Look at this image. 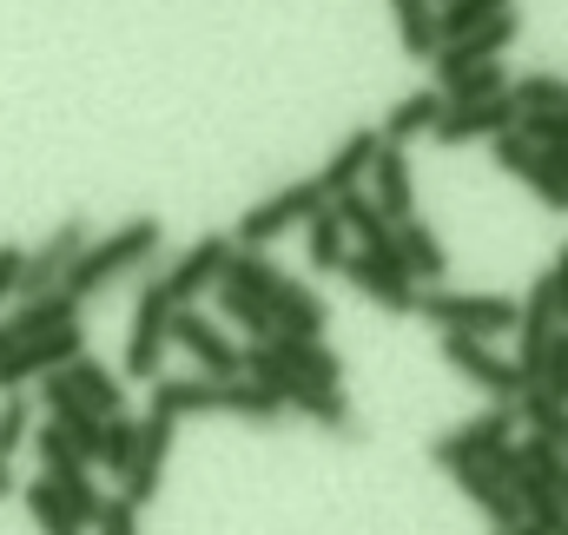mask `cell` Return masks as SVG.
Segmentation results:
<instances>
[{
  "label": "cell",
  "instance_id": "cell-1",
  "mask_svg": "<svg viewBox=\"0 0 568 535\" xmlns=\"http://www.w3.org/2000/svg\"><path fill=\"white\" fill-rule=\"evenodd\" d=\"M159 245H165V219L140 212V219L113 225L106 239H93V245L73 259V271H67V284H60V291H67L73 304H87V297H100L106 284H120V277L145 271L152 259H159Z\"/></svg>",
  "mask_w": 568,
  "mask_h": 535
},
{
  "label": "cell",
  "instance_id": "cell-2",
  "mask_svg": "<svg viewBox=\"0 0 568 535\" xmlns=\"http://www.w3.org/2000/svg\"><path fill=\"white\" fill-rule=\"evenodd\" d=\"M516 436H523L516 403H489V410H476V416H463V423L436 430V436H429V463H443V470L496 463V470H503V456L516 450Z\"/></svg>",
  "mask_w": 568,
  "mask_h": 535
},
{
  "label": "cell",
  "instance_id": "cell-3",
  "mask_svg": "<svg viewBox=\"0 0 568 535\" xmlns=\"http://www.w3.org/2000/svg\"><path fill=\"white\" fill-rule=\"evenodd\" d=\"M417 317L436 331L489 344L496 331H516V297H503V291H417Z\"/></svg>",
  "mask_w": 568,
  "mask_h": 535
},
{
  "label": "cell",
  "instance_id": "cell-4",
  "mask_svg": "<svg viewBox=\"0 0 568 535\" xmlns=\"http://www.w3.org/2000/svg\"><path fill=\"white\" fill-rule=\"evenodd\" d=\"M40 403H47V416L53 410H87V416H120L126 410V384L100 364V357H73V364H60L53 377H40Z\"/></svg>",
  "mask_w": 568,
  "mask_h": 535
},
{
  "label": "cell",
  "instance_id": "cell-5",
  "mask_svg": "<svg viewBox=\"0 0 568 535\" xmlns=\"http://www.w3.org/2000/svg\"><path fill=\"white\" fill-rule=\"evenodd\" d=\"M317 205H324L317 179H291V185H278L272 199H258V205H245V212H239L232 245H239V252H265V245H272V239H284L291 225H304Z\"/></svg>",
  "mask_w": 568,
  "mask_h": 535
},
{
  "label": "cell",
  "instance_id": "cell-6",
  "mask_svg": "<svg viewBox=\"0 0 568 535\" xmlns=\"http://www.w3.org/2000/svg\"><path fill=\"white\" fill-rule=\"evenodd\" d=\"M165 351H185L192 364H199V377H212V384H232L239 377V357H245V344H232V331L219 324V317H205V311H172V324H165Z\"/></svg>",
  "mask_w": 568,
  "mask_h": 535
},
{
  "label": "cell",
  "instance_id": "cell-7",
  "mask_svg": "<svg viewBox=\"0 0 568 535\" xmlns=\"http://www.w3.org/2000/svg\"><path fill=\"white\" fill-rule=\"evenodd\" d=\"M436 351H443V364L456 371V377H469L476 391H489L496 403H516L529 384H523V371H516V357H503L496 344H483V337H456V331H436Z\"/></svg>",
  "mask_w": 568,
  "mask_h": 535
},
{
  "label": "cell",
  "instance_id": "cell-8",
  "mask_svg": "<svg viewBox=\"0 0 568 535\" xmlns=\"http://www.w3.org/2000/svg\"><path fill=\"white\" fill-rule=\"evenodd\" d=\"M165 324H172V297L159 277H140V297H133V331H126V377L152 384L165 377Z\"/></svg>",
  "mask_w": 568,
  "mask_h": 535
},
{
  "label": "cell",
  "instance_id": "cell-9",
  "mask_svg": "<svg viewBox=\"0 0 568 535\" xmlns=\"http://www.w3.org/2000/svg\"><path fill=\"white\" fill-rule=\"evenodd\" d=\"M516 33H523V13H516V7H503L496 20H483V27H469L463 40L436 47V53H429L436 87H443V80H456V73H469V67H496V60L516 47Z\"/></svg>",
  "mask_w": 568,
  "mask_h": 535
},
{
  "label": "cell",
  "instance_id": "cell-10",
  "mask_svg": "<svg viewBox=\"0 0 568 535\" xmlns=\"http://www.w3.org/2000/svg\"><path fill=\"white\" fill-rule=\"evenodd\" d=\"M73 357H87V331H80V324L47 331V337H27V344H13V351L0 357V391L13 397V391H27V384L53 377L60 364H73Z\"/></svg>",
  "mask_w": 568,
  "mask_h": 535
},
{
  "label": "cell",
  "instance_id": "cell-11",
  "mask_svg": "<svg viewBox=\"0 0 568 535\" xmlns=\"http://www.w3.org/2000/svg\"><path fill=\"white\" fill-rule=\"evenodd\" d=\"M93 245V225L73 212V219H60L40 245H27V265H20V297H33V291H53V284H67V271L73 259Z\"/></svg>",
  "mask_w": 568,
  "mask_h": 535
},
{
  "label": "cell",
  "instance_id": "cell-12",
  "mask_svg": "<svg viewBox=\"0 0 568 535\" xmlns=\"http://www.w3.org/2000/svg\"><path fill=\"white\" fill-rule=\"evenodd\" d=\"M344 277H351L371 304H384L390 317H417V291H424V284L404 271L397 252H351V259H344Z\"/></svg>",
  "mask_w": 568,
  "mask_h": 535
},
{
  "label": "cell",
  "instance_id": "cell-13",
  "mask_svg": "<svg viewBox=\"0 0 568 535\" xmlns=\"http://www.w3.org/2000/svg\"><path fill=\"white\" fill-rule=\"evenodd\" d=\"M225 259H232V239H225V232H205V239H192L172 265L159 271V284H165L172 311H185L199 291H212V284H219V271H225Z\"/></svg>",
  "mask_w": 568,
  "mask_h": 535
},
{
  "label": "cell",
  "instance_id": "cell-14",
  "mask_svg": "<svg viewBox=\"0 0 568 535\" xmlns=\"http://www.w3.org/2000/svg\"><path fill=\"white\" fill-rule=\"evenodd\" d=\"M172 436H179V423H165V416H152V410L140 416V443H133V463H126V476H120V483H126L120 496H126L133 509H145V503L159 496V476H165Z\"/></svg>",
  "mask_w": 568,
  "mask_h": 535
},
{
  "label": "cell",
  "instance_id": "cell-15",
  "mask_svg": "<svg viewBox=\"0 0 568 535\" xmlns=\"http://www.w3.org/2000/svg\"><path fill=\"white\" fill-rule=\"evenodd\" d=\"M265 311H272V331H278V337H324V324H331V304H324L304 277H291V271L272 284Z\"/></svg>",
  "mask_w": 568,
  "mask_h": 535
},
{
  "label": "cell",
  "instance_id": "cell-16",
  "mask_svg": "<svg viewBox=\"0 0 568 535\" xmlns=\"http://www.w3.org/2000/svg\"><path fill=\"white\" fill-rule=\"evenodd\" d=\"M371 199H377V212L390 219V225H404V219H417V179H410V159H404V145H384L377 139V159H371Z\"/></svg>",
  "mask_w": 568,
  "mask_h": 535
},
{
  "label": "cell",
  "instance_id": "cell-17",
  "mask_svg": "<svg viewBox=\"0 0 568 535\" xmlns=\"http://www.w3.org/2000/svg\"><path fill=\"white\" fill-rule=\"evenodd\" d=\"M265 351H272V364H278L284 377H297V384H324V391H344V357H337L324 337H272Z\"/></svg>",
  "mask_w": 568,
  "mask_h": 535
},
{
  "label": "cell",
  "instance_id": "cell-18",
  "mask_svg": "<svg viewBox=\"0 0 568 535\" xmlns=\"http://www.w3.org/2000/svg\"><path fill=\"white\" fill-rule=\"evenodd\" d=\"M509 127H516V107H509V93H496L476 107H443V120L429 133H436V145H469V139H496Z\"/></svg>",
  "mask_w": 568,
  "mask_h": 535
},
{
  "label": "cell",
  "instance_id": "cell-19",
  "mask_svg": "<svg viewBox=\"0 0 568 535\" xmlns=\"http://www.w3.org/2000/svg\"><path fill=\"white\" fill-rule=\"evenodd\" d=\"M371 159H377V127H357V133H344L337 145H331L324 172H311V179H317L324 199H337V192H357V185H364Z\"/></svg>",
  "mask_w": 568,
  "mask_h": 535
},
{
  "label": "cell",
  "instance_id": "cell-20",
  "mask_svg": "<svg viewBox=\"0 0 568 535\" xmlns=\"http://www.w3.org/2000/svg\"><path fill=\"white\" fill-rule=\"evenodd\" d=\"M390 252L404 259V271L429 284V291H443V277H449V252H443V239L429 232L424 219H404V225H390Z\"/></svg>",
  "mask_w": 568,
  "mask_h": 535
},
{
  "label": "cell",
  "instance_id": "cell-21",
  "mask_svg": "<svg viewBox=\"0 0 568 535\" xmlns=\"http://www.w3.org/2000/svg\"><path fill=\"white\" fill-rule=\"evenodd\" d=\"M456 483H463V496L496 523V529H516L523 523V509H516V489H509V476L496 470V463H463V470H449Z\"/></svg>",
  "mask_w": 568,
  "mask_h": 535
},
{
  "label": "cell",
  "instance_id": "cell-22",
  "mask_svg": "<svg viewBox=\"0 0 568 535\" xmlns=\"http://www.w3.org/2000/svg\"><path fill=\"white\" fill-rule=\"evenodd\" d=\"M152 416L185 423V416H219V384L212 377H152Z\"/></svg>",
  "mask_w": 568,
  "mask_h": 535
},
{
  "label": "cell",
  "instance_id": "cell-23",
  "mask_svg": "<svg viewBox=\"0 0 568 535\" xmlns=\"http://www.w3.org/2000/svg\"><path fill=\"white\" fill-rule=\"evenodd\" d=\"M331 212H337L344 239H357V252H390V219L377 212V199H371L364 185H357V192H337Z\"/></svg>",
  "mask_w": 568,
  "mask_h": 535
},
{
  "label": "cell",
  "instance_id": "cell-24",
  "mask_svg": "<svg viewBox=\"0 0 568 535\" xmlns=\"http://www.w3.org/2000/svg\"><path fill=\"white\" fill-rule=\"evenodd\" d=\"M436 120H443V93H436V87H417V93H404V100L377 120V139H384V145H410V139L429 133Z\"/></svg>",
  "mask_w": 568,
  "mask_h": 535
},
{
  "label": "cell",
  "instance_id": "cell-25",
  "mask_svg": "<svg viewBox=\"0 0 568 535\" xmlns=\"http://www.w3.org/2000/svg\"><path fill=\"white\" fill-rule=\"evenodd\" d=\"M304 259H311V271H344V259H351V239H344V225H337L331 199L304 219Z\"/></svg>",
  "mask_w": 568,
  "mask_h": 535
},
{
  "label": "cell",
  "instance_id": "cell-26",
  "mask_svg": "<svg viewBox=\"0 0 568 535\" xmlns=\"http://www.w3.org/2000/svg\"><path fill=\"white\" fill-rule=\"evenodd\" d=\"M516 179H523L549 212H568V152H536V145H529V159L516 165Z\"/></svg>",
  "mask_w": 568,
  "mask_h": 535
},
{
  "label": "cell",
  "instance_id": "cell-27",
  "mask_svg": "<svg viewBox=\"0 0 568 535\" xmlns=\"http://www.w3.org/2000/svg\"><path fill=\"white\" fill-rule=\"evenodd\" d=\"M516 423H529L536 443H549V450L568 456V403H549L542 391H523V397H516Z\"/></svg>",
  "mask_w": 568,
  "mask_h": 535
},
{
  "label": "cell",
  "instance_id": "cell-28",
  "mask_svg": "<svg viewBox=\"0 0 568 535\" xmlns=\"http://www.w3.org/2000/svg\"><path fill=\"white\" fill-rule=\"evenodd\" d=\"M212 291H219V311H225V324H239L252 344H272V337H278V331H272V311H265L252 291H239V284H225V277H219Z\"/></svg>",
  "mask_w": 568,
  "mask_h": 535
},
{
  "label": "cell",
  "instance_id": "cell-29",
  "mask_svg": "<svg viewBox=\"0 0 568 535\" xmlns=\"http://www.w3.org/2000/svg\"><path fill=\"white\" fill-rule=\"evenodd\" d=\"M47 483H53V496L67 503L73 529H80V535L93 529V516H100V503H106V496H100V483H93V470H60V476H47Z\"/></svg>",
  "mask_w": 568,
  "mask_h": 535
},
{
  "label": "cell",
  "instance_id": "cell-30",
  "mask_svg": "<svg viewBox=\"0 0 568 535\" xmlns=\"http://www.w3.org/2000/svg\"><path fill=\"white\" fill-rule=\"evenodd\" d=\"M562 93L568 80L562 73H523V80H509V107H516V120H529V113H562Z\"/></svg>",
  "mask_w": 568,
  "mask_h": 535
},
{
  "label": "cell",
  "instance_id": "cell-31",
  "mask_svg": "<svg viewBox=\"0 0 568 535\" xmlns=\"http://www.w3.org/2000/svg\"><path fill=\"white\" fill-rule=\"evenodd\" d=\"M390 20H397V40H404L410 60L436 53V7L429 0H390Z\"/></svg>",
  "mask_w": 568,
  "mask_h": 535
},
{
  "label": "cell",
  "instance_id": "cell-32",
  "mask_svg": "<svg viewBox=\"0 0 568 535\" xmlns=\"http://www.w3.org/2000/svg\"><path fill=\"white\" fill-rule=\"evenodd\" d=\"M436 93H443V107H476V100H496V93H509V67H503V60H496V67H469V73L443 80Z\"/></svg>",
  "mask_w": 568,
  "mask_h": 535
},
{
  "label": "cell",
  "instance_id": "cell-33",
  "mask_svg": "<svg viewBox=\"0 0 568 535\" xmlns=\"http://www.w3.org/2000/svg\"><path fill=\"white\" fill-rule=\"evenodd\" d=\"M284 403L265 391V384H252V377H232V384H219V416H245V423H272Z\"/></svg>",
  "mask_w": 568,
  "mask_h": 535
},
{
  "label": "cell",
  "instance_id": "cell-34",
  "mask_svg": "<svg viewBox=\"0 0 568 535\" xmlns=\"http://www.w3.org/2000/svg\"><path fill=\"white\" fill-rule=\"evenodd\" d=\"M20 503H27V516L40 523V535H80V529H73V516H67V503L53 496V483H47V476L20 483Z\"/></svg>",
  "mask_w": 568,
  "mask_h": 535
},
{
  "label": "cell",
  "instance_id": "cell-35",
  "mask_svg": "<svg viewBox=\"0 0 568 535\" xmlns=\"http://www.w3.org/2000/svg\"><path fill=\"white\" fill-rule=\"evenodd\" d=\"M133 443H140V416H133V410H120V416H106V423H100V463H106L113 476H126Z\"/></svg>",
  "mask_w": 568,
  "mask_h": 535
},
{
  "label": "cell",
  "instance_id": "cell-36",
  "mask_svg": "<svg viewBox=\"0 0 568 535\" xmlns=\"http://www.w3.org/2000/svg\"><path fill=\"white\" fill-rule=\"evenodd\" d=\"M27 443L40 450V476H60V470H87V463L73 456V443H67V430H60L53 416H47V423H40V430H33Z\"/></svg>",
  "mask_w": 568,
  "mask_h": 535
},
{
  "label": "cell",
  "instance_id": "cell-37",
  "mask_svg": "<svg viewBox=\"0 0 568 535\" xmlns=\"http://www.w3.org/2000/svg\"><path fill=\"white\" fill-rule=\"evenodd\" d=\"M53 423L67 430V443H73V456L93 470L100 463V416H87V410H53Z\"/></svg>",
  "mask_w": 568,
  "mask_h": 535
},
{
  "label": "cell",
  "instance_id": "cell-38",
  "mask_svg": "<svg viewBox=\"0 0 568 535\" xmlns=\"http://www.w3.org/2000/svg\"><path fill=\"white\" fill-rule=\"evenodd\" d=\"M529 391H542L549 403H568V331L549 337V357H542V371H536V384Z\"/></svg>",
  "mask_w": 568,
  "mask_h": 535
},
{
  "label": "cell",
  "instance_id": "cell-39",
  "mask_svg": "<svg viewBox=\"0 0 568 535\" xmlns=\"http://www.w3.org/2000/svg\"><path fill=\"white\" fill-rule=\"evenodd\" d=\"M33 436V403H27V391H13V397L0 403V456L13 463V450Z\"/></svg>",
  "mask_w": 568,
  "mask_h": 535
},
{
  "label": "cell",
  "instance_id": "cell-40",
  "mask_svg": "<svg viewBox=\"0 0 568 535\" xmlns=\"http://www.w3.org/2000/svg\"><path fill=\"white\" fill-rule=\"evenodd\" d=\"M516 133L536 152H568V113H529V120H516Z\"/></svg>",
  "mask_w": 568,
  "mask_h": 535
},
{
  "label": "cell",
  "instance_id": "cell-41",
  "mask_svg": "<svg viewBox=\"0 0 568 535\" xmlns=\"http://www.w3.org/2000/svg\"><path fill=\"white\" fill-rule=\"evenodd\" d=\"M93 535H140V509L126 496H106L100 516H93Z\"/></svg>",
  "mask_w": 568,
  "mask_h": 535
},
{
  "label": "cell",
  "instance_id": "cell-42",
  "mask_svg": "<svg viewBox=\"0 0 568 535\" xmlns=\"http://www.w3.org/2000/svg\"><path fill=\"white\" fill-rule=\"evenodd\" d=\"M20 265H27V245L20 239H0V304L20 297Z\"/></svg>",
  "mask_w": 568,
  "mask_h": 535
},
{
  "label": "cell",
  "instance_id": "cell-43",
  "mask_svg": "<svg viewBox=\"0 0 568 535\" xmlns=\"http://www.w3.org/2000/svg\"><path fill=\"white\" fill-rule=\"evenodd\" d=\"M523 159H529V145H523V133H516V127H509V133H496V165H503V172H516Z\"/></svg>",
  "mask_w": 568,
  "mask_h": 535
},
{
  "label": "cell",
  "instance_id": "cell-44",
  "mask_svg": "<svg viewBox=\"0 0 568 535\" xmlns=\"http://www.w3.org/2000/svg\"><path fill=\"white\" fill-rule=\"evenodd\" d=\"M7 496H20V470H13V463L0 456V503H7Z\"/></svg>",
  "mask_w": 568,
  "mask_h": 535
},
{
  "label": "cell",
  "instance_id": "cell-45",
  "mask_svg": "<svg viewBox=\"0 0 568 535\" xmlns=\"http://www.w3.org/2000/svg\"><path fill=\"white\" fill-rule=\"evenodd\" d=\"M562 113H568V93H562Z\"/></svg>",
  "mask_w": 568,
  "mask_h": 535
},
{
  "label": "cell",
  "instance_id": "cell-46",
  "mask_svg": "<svg viewBox=\"0 0 568 535\" xmlns=\"http://www.w3.org/2000/svg\"><path fill=\"white\" fill-rule=\"evenodd\" d=\"M496 535H516V529H496Z\"/></svg>",
  "mask_w": 568,
  "mask_h": 535
},
{
  "label": "cell",
  "instance_id": "cell-47",
  "mask_svg": "<svg viewBox=\"0 0 568 535\" xmlns=\"http://www.w3.org/2000/svg\"><path fill=\"white\" fill-rule=\"evenodd\" d=\"M429 7H443V0H429Z\"/></svg>",
  "mask_w": 568,
  "mask_h": 535
},
{
  "label": "cell",
  "instance_id": "cell-48",
  "mask_svg": "<svg viewBox=\"0 0 568 535\" xmlns=\"http://www.w3.org/2000/svg\"><path fill=\"white\" fill-rule=\"evenodd\" d=\"M556 535H568V529H556Z\"/></svg>",
  "mask_w": 568,
  "mask_h": 535
}]
</instances>
